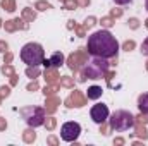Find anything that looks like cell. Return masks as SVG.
I'll list each match as a JSON object with an SVG mask.
<instances>
[{"label":"cell","instance_id":"cell-4","mask_svg":"<svg viewBox=\"0 0 148 146\" xmlns=\"http://www.w3.org/2000/svg\"><path fill=\"white\" fill-rule=\"evenodd\" d=\"M109 64L107 59H100V57H93L90 62H86V65L83 67V79H100L105 71H107Z\"/></svg>","mask_w":148,"mask_h":146},{"label":"cell","instance_id":"cell-7","mask_svg":"<svg viewBox=\"0 0 148 146\" xmlns=\"http://www.w3.org/2000/svg\"><path fill=\"white\" fill-rule=\"evenodd\" d=\"M90 117H91V120H93L95 124H100V126H102V124L109 119V107L103 105V103L93 105L91 110H90Z\"/></svg>","mask_w":148,"mask_h":146},{"label":"cell","instance_id":"cell-11","mask_svg":"<svg viewBox=\"0 0 148 146\" xmlns=\"http://www.w3.org/2000/svg\"><path fill=\"white\" fill-rule=\"evenodd\" d=\"M2 5H3V7H7V10H10V12L14 10V3H12V0H3V2H2Z\"/></svg>","mask_w":148,"mask_h":146},{"label":"cell","instance_id":"cell-6","mask_svg":"<svg viewBox=\"0 0 148 146\" xmlns=\"http://www.w3.org/2000/svg\"><path fill=\"white\" fill-rule=\"evenodd\" d=\"M79 134H81V126L77 122H66L60 127V138L67 143L76 141L79 138Z\"/></svg>","mask_w":148,"mask_h":146},{"label":"cell","instance_id":"cell-5","mask_svg":"<svg viewBox=\"0 0 148 146\" xmlns=\"http://www.w3.org/2000/svg\"><path fill=\"white\" fill-rule=\"evenodd\" d=\"M21 115H23V119L26 120V124L28 126H31V127H38V126H41L43 124V110L41 108H36V107H26V108L21 110Z\"/></svg>","mask_w":148,"mask_h":146},{"label":"cell","instance_id":"cell-1","mask_svg":"<svg viewBox=\"0 0 148 146\" xmlns=\"http://www.w3.org/2000/svg\"><path fill=\"white\" fill-rule=\"evenodd\" d=\"M86 50L91 57L112 59L119 52V43L109 29H100V31H95L93 35L88 36Z\"/></svg>","mask_w":148,"mask_h":146},{"label":"cell","instance_id":"cell-15","mask_svg":"<svg viewBox=\"0 0 148 146\" xmlns=\"http://www.w3.org/2000/svg\"><path fill=\"white\" fill-rule=\"evenodd\" d=\"M28 74H29V76H36V74H38V71H36V69H33V71L29 69V71H28Z\"/></svg>","mask_w":148,"mask_h":146},{"label":"cell","instance_id":"cell-12","mask_svg":"<svg viewBox=\"0 0 148 146\" xmlns=\"http://www.w3.org/2000/svg\"><path fill=\"white\" fill-rule=\"evenodd\" d=\"M141 52H143L145 55H148V38H147V40H145V43L141 45Z\"/></svg>","mask_w":148,"mask_h":146},{"label":"cell","instance_id":"cell-8","mask_svg":"<svg viewBox=\"0 0 148 146\" xmlns=\"http://www.w3.org/2000/svg\"><path fill=\"white\" fill-rule=\"evenodd\" d=\"M62 62H64V57H62V53H59V52L53 53L50 60H43L45 67H59V65H62Z\"/></svg>","mask_w":148,"mask_h":146},{"label":"cell","instance_id":"cell-10","mask_svg":"<svg viewBox=\"0 0 148 146\" xmlns=\"http://www.w3.org/2000/svg\"><path fill=\"white\" fill-rule=\"evenodd\" d=\"M102 88L100 86H91V88H88V93H86V96L88 98H91V100H97V98H100L102 96Z\"/></svg>","mask_w":148,"mask_h":146},{"label":"cell","instance_id":"cell-3","mask_svg":"<svg viewBox=\"0 0 148 146\" xmlns=\"http://www.w3.org/2000/svg\"><path fill=\"white\" fill-rule=\"evenodd\" d=\"M134 126V117L127 110H115L110 115V127L117 132L127 131Z\"/></svg>","mask_w":148,"mask_h":146},{"label":"cell","instance_id":"cell-13","mask_svg":"<svg viewBox=\"0 0 148 146\" xmlns=\"http://www.w3.org/2000/svg\"><path fill=\"white\" fill-rule=\"evenodd\" d=\"M28 134H26V141H33L35 139V132H31V131H26Z\"/></svg>","mask_w":148,"mask_h":146},{"label":"cell","instance_id":"cell-17","mask_svg":"<svg viewBox=\"0 0 148 146\" xmlns=\"http://www.w3.org/2000/svg\"><path fill=\"white\" fill-rule=\"evenodd\" d=\"M145 9H147V12H148V0L145 2Z\"/></svg>","mask_w":148,"mask_h":146},{"label":"cell","instance_id":"cell-9","mask_svg":"<svg viewBox=\"0 0 148 146\" xmlns=\"http://www.w3.org/2000/svg\"><path fill=\"white\" fill-rule=\"evenodd\" d=\"M138 108H140L141 113H148V93L140 95V98H138Z\"/></svg>","mask_w":148,"mask_h":146},{"label":"cell","instance_id":"cell-2","mask_svg":"<svg viewBox=\"0 0 148 146\" xmlns=\"http://www.w3.org/2000/svg\"><path fill=\"white\" fill-rule=\"evenodd\" d=\"M21 60L24 64H28L29 67H38L40 64H43V57H45V50L40 43H26L19 53Z\"/></svg>","mask_w":148,"mask_h":146},{"label":"cell","instance_id":"cell-16","mask_svg":"<svg viewBox=\"0 0 148 146\" xmlns=\"http://www.w3.org/2000/svg\"><path fill=\"white\" fill-rule=\"evenodd\" d=\"M134 46V43H126V50H129V48H133Z\"/></svg>","mask_w":148,"mask_h":146},{"label":"cell","instance_id":"cell-14","mask_svg":"<svg viewBox=\"0 0 148 146\" xmlns=\"http://www.w3.org/2000/svg\"><path fill=\"white\" fill-rule=\"evenodd\" d=\"M117 5H127V3H131L133 0H114Z\"/></svg>","mask_w":148,"mask_h":146}]
</instances>
